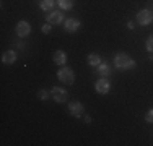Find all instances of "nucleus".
Returning <instances> with one entry per match:
<instances>
[{
    "mask_svg": "<svg viewBox=\"0 0 153 146\" xmlns=\"http://www.w3.org/2000/svg\"><path fill=\"white\" fill-rule=\"evenodd\" d=\"M137 21L140 24H150L153 21V13L150 12V10H140V12L137 13Z\"/></svg>",
    "mask_w": 153,
    "mask_h": 146,
    "instance_id": "nucleus-4",
    "label": "nucleus"
},
{
    "mask_svg": "<svg viewBox=\"0 0 153 146\" xmlns=\"http://www.w3.org/2000/svg\"><path fill=\"white\" fill-rule=\"evenodd\" d=\"M57 78L60 80L62 83H65V85H74L75 81V73L72 68L68 67H62L59 72H57Z\"/></svg>",
    "mask_w": 153,
    "mask_h": 146,
    "instance_id": "nucleus-2",
    "label": "nucleus"
},
{
    "mask_svg": "<svg viewBox=\"0 0 153 146\" xmlns=\"http://www.w3.org/2000/svg\"><path fill=\"white\" fill-rule=\"evenodd\" d=\"M100 63H101V57L98 55V54H90V55H88V65H91V67H98Z\"/></svg>",
    "mask_w": 153,
    "mask_h": 146,
    "instance_id": "nucleus-14",
    "label": "nucleus"
},
{
    "mask_svg": "<svg viewBox=\"0 0 153 146\" xmlns=\"http://www.w3.org/2000/svg\"><path fill=\"white\" fill-rule=\"evenodd\" d=\"M85 122L90 123V122H91V117H90V115H85Z\"/></svg>",
    "mask_w": 153,
    "mask_h": 146,
    "instance_id": "nucleus-21",
    "label": "nucleus"
},
{
    "mask_svg": "<svg viewBox=\"0 0 153 146\" xmlns=\"http://www.w3.org/2000/svg\"><path fill=\"white\" fill-rule=\"evenodd\" d=\"M54 63L56 65H65V62H67V55H65L64 50H57V52H54Z\"/></svg>",
    "mask_w": 153,
    "mask_h": 146,
    "instance_id": "nucleus-12",
    "label": "nucleus"
},
{
    "mask_svg": "<svg viewBox=\"0 0 153 146\" xmlns=\"http://www.w3.org/2000/svg\"><path fill=\"white\" fill-rule=\"evenodd\" d=\"M64 26H65V31L75 32V31H78V28H80V21L75 20V18H68V20H65Z\"/></svg>",
    "mask_w": 153,
    "mask_h": 146,
    "instance_id": "nucleus-9",
    "label": "nucleus"
},
{
    "mask_svg": "<svg viewBox=\"0 0 153 146\" xmlns=\"http://www.w3.org/2000/svg\"><path fill=\"white\" fill-rule=\"evenodd\" d=\"M109 88H111V85H109V81L106 78H100L96 81V85H94V89H96V93H100V94H108Z\"/></svg>",
    "mask_w": 153,
    "mask_h": 146,
    "instance_id": "nucleus-7",
    "label": "nucleus"
},
{
    "mask_svg": "<svg viewBox=\"0 0 153 146\" xmlns=\"http://www.w3.org/2000/svg\"><path fill=\"white\" fill-rule=\"evenodd\" d=\"M2 62H3L5 65H12V63H15V62H16V54H15V50H7V52H3Z\"/></svg>",
    "mask_w": 153,
    "mask_h": 146,
    "instance_id": "nucleus-11",
    "label": "nucleus"
},
{
    "mask_svg": "<svg viewBox=\"0 0 153 146\" xmlns=\"http://www.w3.org/2000/svg\"><path fill=\"white\" fill-rule=\"evenodd\" d=\"M31 32V26L28 21H18L16 24V34L20 36V38H26V36H30Z\"/></svg>",
    "mask_w": 153,
    "mask_h": 146,
    "instance_id": "nucleus-6",
    "label": "nucleus"
},
{
    "mask_svg": "<svg viewBox=\"0 0 153 146\" xmlns=\"http://www.w3.org/2000/svg\"><path fill=\"white\" fill-rule=\"evenodd\" d=\"M47 21H49L51 24H59L64 21V13L59 12V10H54V12L47 13Z\"/></svg>",
    "mask_w": 153,
    "mask_h": 146,
    "instance_id": "nucleus-8",
    "label": "nucleus"
},
{
    "mask_svg": "<svg viewBox=\"0 0 153 146\" xmlns=\"http://www.w3.org/2000/svg\"><path fill=\"white\" fill-rule=\"evenodd\" d=\"M57 3L62 10H72L75 5V0H57Z\"/></svg>",
    "mask_w": 153,
    "mask_h": 146,
    "instance_id": "nucleus-13",
    "label": "nucleus"
},
{
    "mask_svg": "<svg viewBox=\"0 0 153 146\" xmlns=\"http://www.w3.org/2000/svg\"><path fill=\"white\" fill-rule=\"evenodd\" d=\"M145 120H147L148 123H153V109H150V111L145 114Z\"/></svg>",
    "mask_w": 153,
    "mask_h": 146,
    "instance_id": "nucleus-18",
    "label": "nucleus"
},
{
    "mask_svg": "<svg viewBox=\"0 0 153 146\" xmlns=\"http://www.w3.org/2000/svg\"><path fill=\"white\" fill-rule=\"evenodd\" d=\"M68 112H70L75 119H80V117L83 115V105H82V102H78V101L70 102V104H68Z\"/></svg>",
    "mask_w": 153,
    "mask_h": 146,
    "instance_id": "nucleus-5",
    "label": "nucleus"
},
{
    "mask_svg": "<svg viewBox=\"0 0 153 146\" xmlns=\"http://www.w3.org/2000/svg\"><path fill=\"white\" fill-rule=\"evenodd\" d=\"M38 97L41 101H46L47 97H49V91H46V89H39L38 91Z\"/></svg>",
    "mask_w": 153,
    "mask_h": 146,
    "instance_id": "nucleus-17",
    "label": "nucleus"
},
{
    "mask_svg": "<svg viewBox=\"0 0 153 146\" xmlns=\"http://www.w3.org/2000/svg\"><path fill=\"white\" fill-rule=\"evenodd\" d=\"M49 24H51V23L44 24V26H42V29H41V31L44 32V34H49V32H51V29H52V26H49Z\"/></svg>",
    "mask_w": 153,
    "mask_h": 146,
    "instance_id": "nucleus-19",
    "label": "nucleus"
},
{
    "mask_svg": "<svg viewBox=\"0 0 153 146\" xmlns=\"http://www.w3.org/2000/svg\"><path fill=\"white\" fill-rule=\"evenodd\" d=\"M127 28H129V29H134L135 26H134V23H132V21H129V23H127Z\"/></svg>",
    "mask_w": 153,
    "mask_h": 146,
    "instance_id": "nucleus-20",
    "label": "nucleus"
},
{
    "mask_svg": "<svg viewBox=\"0 0 153 146\" xmlns=\"http://www.w3.org/2000/svg\"><path fill=\"white\" fill-rule=\"evenodd\" d=\"M145 47H147L148 52H152V54H153V34H152V36H148L147 42H145Z\"/></svg>",
    "mask_w": 153,
    "mask_h": 146,
    "instance_id": "nucleus-16",
    "label": "nucleus"
},
{
    "mask_svg": "<svg viewBox=\"0 0 153 146\" xmlns=\"http://www.w3.org/2000/svg\"><path fill=\"white\" fill-rule=\"evenodd\" d=\"M54 5H56L54 0H41V2H39V7H41L42 10H51Z\"/></svg>",
    "mask_w": 153,
    "mask_h": 146,
    "instance_id": "nucleus-15",
    "label": "nucleus"
},
{
    "mask_svg": "<svg viewBox=\"0 0 153 146\" xmlns=\"http://www.w3.org/2000/svg\"><path fill=\"white\" fill-rule=\"evenodd\" d=\"M51 96L54 97L56 102H65L68 99L67 89H64V88H60V86H54L52 89H51Z\"/></svg>",
    "mask_w": 153,
    "mask_h": 146,
    "instance_id": "nucleus-3",
    "label": "nucleus"
},
{
    "mask_svg": "<svg viewBox=\"0 0 153 146\" xmlns=\"http://www.w3.org/2000/svg\"><path fill=\"white\" fill-rule=\"evenodd\" d=\"M96 68H98V73H100L101 78H108V76H111V73H112L111 67H109L106 62H101V63L98 65Z\"/></svg>",
    "mask_w": 153,
    "mask_h": 146,
    "instance_id": "nucleus-10",
    "label": "nucleus"
},
{
    "mask_svg": "<svg viewBox=\"0 0 153 146\" xmlns=\"http://www.w3.org/2000/svg\"><path fill=\"white\" fill-rule=\"evenodd\" d=\"M114 67L117 70H132V68H135V60L126 54H117L114 57Z\"/></svg>",
    "mask_w": 153,
    "mask_h": 146,
    "instance_id": "nucleus-1",
    "label": "nucleus"
}]
</instances>
